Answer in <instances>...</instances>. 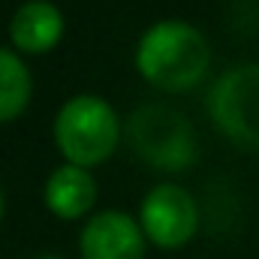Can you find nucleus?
I'll return each mask as SVG.
<instances>
[{"label":"nucleus","instance_id":"0eeeda50","mask_svg":"<svg viewBox=\"0 0 259 259\" xmlns=\"http://www.w3.org/2000/svg\"><path fill=\"white\" fill-rule=\"evenodd\" d=\"M9 36L12 42L27 52V55H39L49 52L52 46H58V39L64 36V15L55 3L49 0H27L24 6H18V12L12 15L9 24Z\"/></svg>","mask_w":259,"mask_h":259},{"label":"nucleus","instance_id":"f03ea898","mask_svg":"<svg viewBox=\"0 0 259 259\" xmlns=\"http://www.w3.org/2000/svg\"><path fill=\"white\" fill-rule=\"evenodd\" d=\"M127 139L136 157L154 169L178 172L196 160V136L190 121L163 103L139 106L127 121Z\"/></svg>","mask_w":259,"mask_h":259},{"label":"nucleus","instance_id":"39448f33","mask_svg":"<svg viewBox=\"0 0 259 259\" xmlns=\"http://www.w3.org/2000/svg\"><path fill=\"white\" fill-rule=\"evenodd\" d=\"M199 208L178 184H160L142 202V229L160 247H181L196 235Z\"/></svg>","mask_w":259,"mask_h":259},{"label":"nucleus","instance_id":"423d86ee","mask_svg":"<svg viewBox=\"0 0 259 259\" xmlns=\"http://www.w3.org/2000/svg\"><path fill=\"white\" fill-rule=\"evenodd\" d=\"M142 229L133 223V217L121 211L97 214L81 232L84 259H142Z\"/></svg>","mask_w":259,"mask_h":259},{"label":"nucleus","instance_id":"1a4fd4ad","mask_svg":"<svg viewBox=\"0 0 259 259\" xmlns=\"http://www.w3.org/2000/svg\"><path fill=\"white\" fill-rule=\"evenodd\" d=\"M30 100V72L21 58L0 49V121H12Z\"/></svg>","mask_w":259,"mask_h":259},{"label":"nucleus","instance_id":"f257e3e1","mask_svg":"<svg viewBox=\"0 0 259 259\" xmlns=\"http://www.w3.org/2000/svg\"><path fill=\"white\" fill-rule=\"evenodd\" d=\"M211 49L205 36L184 21H160L145 30L136 66L163 91H187L205 75Z\"/></svg>","mask_w":259,"mask_h":259},{"label":"nucleus","instance_id":"6e6552de","mask_svg":"<svg viewBox=\"0 0 259 259\" xmlns=\"http://www.w3.org/2000/svg\"><path fill=\"white\" fill-rule=\"evenodd\" d=\"M94 199H97L94 178L81 166H72V163L55 169L49 184H46V205H49V211L64 217V220L81 217L94 205Z\"/></svg>","mask_w":259,"mask_h":259},{"label":"nucleus","instance_id":"20e7f679","mask_svg":"<svg viewBox=\"0 0 259 259\" xmlns=\"http://www.w3.org/2000/svg\"><path fill=\"white\" fill-rule=\"evenodd\" d=\"M211 118L229 139L259 151V64L220 75L211 91Z\"/></svg>","mask_w":259,"mask_h":259},{"label":"nucleus","instance_id":"9d476101","mask_svg":"<svg viewBox=\"0 0 259 259\" xmlns=\"http://www.w3.org/2000/svg\"><path fill=\"white\" fill-rule=\"evenodd\" d=\"M0 217H3V193H0Z\"/></svg>","mask_w":259,"mask_h":259},{"label":"nucleus","instance_id":"9b49d317","mask_svg":"<svg viewBox=\"0 0 259 259\" xmlns=\"http://www.w3.org/2000/svg\"><path fill=\"white\" fill-rule=\"evenodd\" d=\"M39 259H61V256H39Z\"/></svg>","mask_w":259,"mask_h":259},{"label":"nucleus","instance_id":"7ed1b4c3","mask_svg":"<svg viewBox=\"0 0 259 259\" xmlns=\"http://www.w3.org/2000/svg\"><path fill=\"white\" fill-rule=\"evenodd\" d=\"M118 118L100 97H72L55 118L58 148L72 166H97L112 157L118 145Z\"/></svg>","mask_w":259,"mask_h":259}]
</instances>
